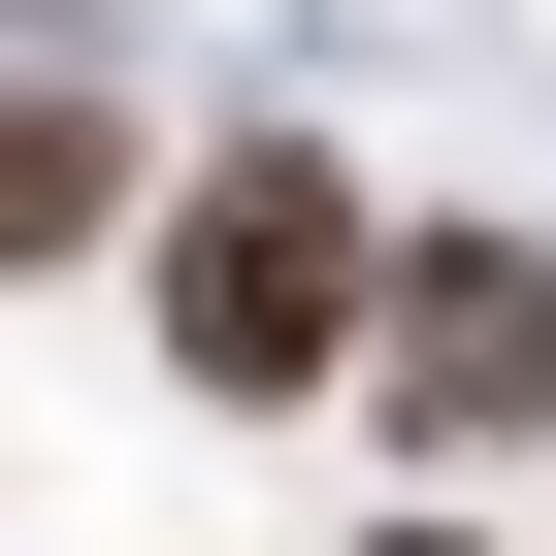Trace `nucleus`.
Instances as JSON below:
<instances>
[{"mask_svg":"<svg viewBox=\"0 0 556 556\" xmlns=\"http://www.w3.org/2000/svg\"><path fill=\"white\" fill-rule=\"evenodd\" d=\"M131 328H164V393H328V361H393V197L328 164V131H197L164 164V229H131Z\"/></svg>","mask_w":556,"mask_h":556,"instance_id":"1","label":"nucleus"},{"mask_svg":"<svg viewBox=\"0 0 556 556\" xmlns=\"http://www.w3.org/2000/svg\"><path fill=\"white\" fill-rule=\"evenodd\" d=\"M393 458H523L556 426V229H393Z\"/></svg>","mask_w":556,"mask_h":556,"instance_id":"2","label":"nucleus"},{"mask_svg":"<svg viewBox=\"0 0 556 556\" xmlns=\"http://www.w3.org/2000/svg\"><path fill=\"white\" fill-rule=\"evenodd\" d=\"M0 262H131V99H99V34H34V99H0Z\"/></svg>","mask_w":556,"mask_h":556,"instance_id":"3","label":"nucleus"},{"mask_svg":"<svg viewBox=\"0 0 556 556\" xmlns=\"http://www.w3.org/2000/svg\"><path fill=\"white\" fill-rule=\"evenodd\" d=\"M361 556H491V523H458V491H393V523H361Z\"/></svg>","mask_w":556,"mask_h":556,"instance_id":"4","label":"nucleus"}]
</instances>
